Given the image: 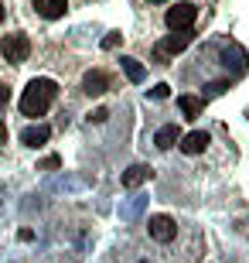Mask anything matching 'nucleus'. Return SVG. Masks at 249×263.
<instances>
[{
  "mask_svg": "<svg viewBox=\"0 0 249 263\" xmlns=\"http://www.w3.org/2000/svg\"><path fill=\"white\" fill-rule=\"evenodd\" d=\"M120 41H123V34H120V31H113V34H106V38H103V48L109 51V48H116Z\"/></svg>",
  "mask_w": 249,
  "mask_h": 263,
  "instance_id": "nucleus-15",
  "label": "nucleus"
},
{
  "mask_svg": "<svg viewBox=\"0 0 249 263\" xmlns=\"http://www.w3.org/2000/svg\"><path fill=\"white\" fill-rule=\"evenodd\" d=\"M58 164H62V161H58V157H55V154H48V157H45V161H41V164H38V167H41V171H55V167H58Z\"/></svg>",
  "mask_w": 249,
  "mask_h": 263,
  "instance_id": "nucleus-17",
  "label": "nucleus"
},
{
  "mask_svg": "<svg viewBox=\"0 0 249 263\" xmlns=\"http://www.w3.org/2000/svg\"><path fill=\"white\" fill-rule=\"evenodd\" d=\"M120 65H123V72H126V79H130V82H144V65H140V62L137 59H130V55H123V59H120Z\"/></svg>",
  "mask_w": 249,
  "mask_h": 263,
  "instance_id": "nucleus-13",
  "label": "nucleus"
},
{
  "mask_svg": "<svg viewBox=\"0 0 249 263\" xmlns=\"http://www.w3.org/2000/svg\"><path fill=\"white\" fill-rule=\"evenodd\" d=\"M178 140H181V127H178V123H167V127H161L154 134V144L161 147V151H171Z\"/></svg>",
  "mask_w": 249,
  "mask_h": 263,
  "instance_id": "nucleus-11",
  "label": "nucleus"
},
{
  "mask_svg": "<svg viewBox=\"0 0 249 263\" xmlns=\"http://www.w3.org/2000/svg\"><path fill=\"white\" fill-rule=\"evenodd\" d=\"M150 178H154L150 164H130L123 171V188H137V185H144V181H150Z\"/></svg>",
  "mask_w": 249,
  "mask_h": 263,
  "instance_id": "nucleus-8",
  "label": "nucleus"
},
{
  "mask_svg": "<svg viewBox=\"0 0 249 263\" xmlns=\"http://www.w3.org/2000/svg\"><path fill=\"white\" fill-rule=\"evenodd\" d=\"M147 229H150V236L157 243H171L174 233H178V226H174L171 215H150V219H147Z\"/></svg>",
  "mask_w": 249,
  "mask_h": 263,
  "instance_id": "nucleus-5",
  "label": "nucleus"
},
{
  "mask_svg": "<svg viewBox=\"0 0 249 263\" xmlns=\"http://www.w3.org/2000/svg\"><path fill=\"white\" fill-rule=\"evenodd\" d=\"M150 4H164V0H150Z\"/></svg>",
  "mask_w": 249,
  "mask_h": 263,
  "instance_id": "nucleus-22",
  "label": "nucleus"
},
{
  "mask_svg": "<svg viewBox=\"0 0 249 263\" xmlns=\"http://www.w3.org/2000/svg\"><path fill=\"white\" fill-rule=\"evenodd\" d=\"M191 38H195L191 28H188V31H174V34H167V38L157 45V51H154V55H157V62H164V59H171V55H178V51H184L188 45H191Z\"/></svg>",
  "mask_w": 249,
  "mask_h": 263,
  "instance_id": "nucleus-4",
  "label": "nucleus"
},
{
  "mask_svg": "<svg viewBox=\"0 0 249 263\" xmlns=\"http://www.w3.org/2000/svg\"><path fill=\"white\" fill-rule=\"evenodd\" d=\"M144 263H147V260H144Z\"/></svg>",
  "mask_w": 249,
  "mask_h": 263,
  "instance_id": "nucleus-23",
  "label": "nucleus"
},
{
  "mask_svg": "<svg viewBox=\"0 0 249 263\" xmlns=\"http://www.w3.org/2000/svg\"><path fill=\"white\" fill-rule=\"evenodd\" d=\"M58 96V86L51 79H31L24 96H21V113L24 117H45Z\"/></svg>",
  "mask_w": 249,
  "mask_h": 263,
  "instance_id": "nucleus-1",
  "label": "nucleus"
},
{
  "mask_svg": "<svg viewBox=\"0 0 249 263\" xmlns=\"http://www.w3.org/2000/svg\"><path fill=\"white\" fill-rule=\"evenodd\" d=\"M0 21H4V4H0Z\"/></svg>",
  "mask_w": 249,
  "mask_h": 263,
  "instance_id": "nucleus-21",
  "label": "nucleus"
},
{
  "mask_svg": "<svg viewBox=\"0 0 249 263\" xmlns=\"http://www.w3.org/2000/svg\"><path fill=\"white\" fill-rule=\"evenodd\" d=\"M7 103H10V89L0 82V106H7Z\"/></svg>",
  "mask_w": 249,
  "mask_h": 263,
  "instance_id": "nucleus-18",
  "label": "nucleus"
},
{
  "mask_svg": "<svg viewBox=\"0 0 249 263\" xmlns=\"http://www.w3.org/2000/svg\"><path fill=\"white\" fill-rule=\"evenodd\" d=\"M0 144H7V127H4V120H0Z\"/></svg>",
  "mask_w": 249,
  "mask_h": 263,
  "instance_id": "nucleus-20",
  "label": "nucleus"
},
{
  "mask_svg": "<svg viewBox=\"0 0 249 263\" xmlns=\"http://www.w3.org/2000/svg\"><path fill=\"white\" fill-rule=\"evenodd\" d=\"M0 51H4V59L14 62V65L28 62V55H31V41H28V34H7V38H4V45H0Z\"/></svg>",
  "mask_w": 249,
  "mask_h": 263,
  "instance_id": "nucleus-3",
  "label": "nucleus"
},
{
  "mask_svg": "<svg viewBox=\"0 0 249 263\" xmlns=\"http://www.w3.org/2000/svg\"><path fill=\"white\" fill-rule=\"evenodd\" d=\"M150 96H154V99H167V96H171V86H164V82H161V86L150 89Z\"/></svg>",
  "mask_w": 249,
  "mask_h": 263,
  "instance_id": "nucleus-16",
  "label": "nucleus"
},
{
  "mask_svg": "<svg viewBox=\"0 0 249 263\" xmlns=\"http://www.w3.org/2000/svg\"><path fill=\"white\" fill-rule=\"evenodd\" d=\"M106 117H109V113H106V109H96V113H92V117H89V120H92V123H103Z\"/></svg>",
  "mask_w": 249,
  "mask_h": 263,
  "instance_id": "nucleus-19",
  "label": "nucleus"
},
{
  "mask_svg": "<svg viewBox=\"0 0 249 263\" xmlns=\"http://www.w3.org/2000/svg\"><path fill=\"white\" fill-rule=\"evenodd\" d=\"M178 106H181V113H184L188 120H195V117H201L205 99H201V96H178Z\"/></svg>",
  "mask_w": 249,
  "mask_h": 263,
  "instance_id": "nucleus-12",
  "label": "nucleus"
},
{
  "mask_svg": "<svg viewBox=\"0 0 249 263\" xmlns=\"http://www.w3.org/2000/svg\"><path fill=\"white\" fill-rule=\"evenodd\" d=\"M106 89H109V76H106V72L92 68V72L82 76V92H89V96H103Z\"/></svg>",
  "mask_w": 249,
  "mask_h": 263,
  "instance_id": "nucleus-6",
  "label": "nucleus"
},
{
  "mask_svg": "<svg viewBox=\"0 0 249 263\" xmlns=\"http://www.w3.org/2000/svg\"><path fill=\"white\" fill-rule=\"evenodd\" d=\"M225 89H229V82H208V86H205V96H201V99L222 96V92H225Z\"/></svg>",
  "mask_w": 249,
  "mask_h": 263,
  "instance_id": "nucleus-14",
  "label": "nucleus"
},
{
  "mask_svg": "<svg viewBox=\"0 0 249 263\" xmlns=\"http://www.w3.org/2000/svg\"><path fill=\"white\" fill-rule=\"evenodd\" d=\"M195 17H198V7H195V4H188V0L174 4V7L164 14V21H167V28H171V31H188L195 24Z\"/></svg>",
  "mask_w": 249,
  "mask_h": 263,
  "instance_id": "nucleus-2",
  "label": "nucleus"
},
{
  "mask_svg": "<svg viewBox=\"0 0 249 263\" xmlns=\"http://www.w3.org/2000/svg\"><path fill=\"white\" fill-rule=\"evenodd\" d=\"M178 144H181L184 154H201V151L208 147V134H205V130H191V134H181Z\"/></svg>",
  "mask_w": 249,
  "mask_h": 263,
  "instance_id": "nucleus-10",
  "label": "nucleus"
},
{
  "mask_svg": "<svg viewBox=\"0 0 249 263\" xmlns=\"http://www.w3.org/2000/svg\"><path fill=\"white\" fill-rule=\"evenodd\" d=\"M34 10H38L45 21H58V17H65L68 0H34Z\"/></svg>",
  "mask_w": 249,
  "mask_h": 263,
  "instance_id": "nucleus-9",
  "label": "nucleus"
},
{
  "mask_svg": "<svg viewBox=\"0 0 249 263\" xmlns=\"http://www.w3.org/2000/svg\"><path fill=\"white\" fill-rule=\"evenodd\" d=\"M48 137H51L48 123H34V127L21 130V144H24V147H41V144H48Z\"/></svg>",
  "mask_w": 249,
  "mask_h": 263,
  "instance_id": "nucleus-7",
  "label": "nucleus"
}]
</instances>
